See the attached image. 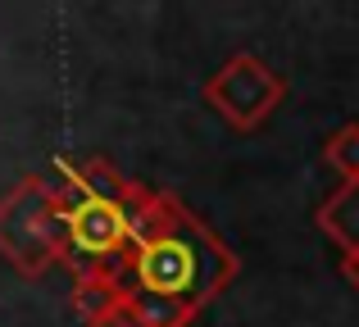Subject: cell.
Instances as JSON below:
<instances>
[{
    "mask_svg": "<svg viewBox=\"0 0 359 327\" xmlns=\"http://www.w3.org/2000/svg\"><path fill=\"white\" fill-rule=\"evenodd\" d=\"M241 259L196 209L177 195L150 191L118 264L128 309L141 327H191L237 282Z\"/></svg>",
    "mask_w": 359,
    "mask_h": 327,
    "instance_id": "6da1fadb",
    "label": "cell"
},
{
    "mask_svg": "<svg viewBox=\"0 0 359 327\" xmlns=\"http://www.w3.org/2000/svg\"><path fill=\"white\" fill-rule=\"evenodd\" d=\"M150 186H132L128 195H73L60 200L64 209V259L73 277L82 273H118V264L128 259L132 228L137 214L146 204Z\"/></svg>",
    "mask_w": 359,
    "mask_h": 327,
    "instance_id": "7a4b0ae2",
    "label": "cell"
},
{
    "mask_svg": "<svg viewBox=\"0 0 359 327\" xmlns=\"http://www.w3.org/2000/svg\"><path fill=\"white\" fill-rule=\"evenodd\" d=\"M0 259L27 282L64 259V209L46 177L27 173L0 195Z\"/></svg>",
    "mask_w": 359,
    "mask_h": 327,
    "instance_id": "3957f363",
    "label": "cell"
},
{
    "mask_svg": "<svg viewBox=\"0 0 359 327\" xmlns=\"http://www.w3.org/2000/svg\"><path fill=\"white\" fill-rule=\"evenodd\" d=\"M287 100V78L273 69L269 60L250 50H237L210 73L205 82V105L237 132H255L264 127Z\"/></svg>",
    "mask_w": 359,
    "mask_h": 327,
    "instance_id": "277c9868",
    "label": "cell"
},
{
    "mask_svg": "<svg viewBox=\"0 0 359 327\" xmlns=\"http://www.w3.org/2000/svg\"><path fill=\"white\" fill-rule=\"evenodd\" d=\"M314 223H318V232H323L327 241H337V246L346 250V255L359 250V182L337 186V191L314 209Z\"/></svg>",
    "mask_w": 359,
    "mask_h": 327,
    "instance_id": "5b68a950",
    "label": "cell"
},
{
    "mask_svg": "<svg viewBox=\"0 0 359 327\" xmlns=\"http://www.w3.org/2000/svg\"><path fill=\"white\" fill-rule=\"evenodd\" d=\"M69 305L82 323L109 314L114 305H123V277L118 273H82L73 277V291H69Z\"/></svg>",
    "mask_w": 359,
    "mask_h": 327,
    "instance_id": "8992f818",
    "label": "cell"
},
{
    "mask_svg": "<svg viewBox=\"0 0 359 327\" xmlns=\"http://www.w3.org/2000/svg\"><path fill=\"white\" fill-rule=\"evenodd\" d=\"M323 164L332 168L341 182H359V118L341 123L332 137L323 141Z\"/></svg>",
    "mask_w": 359,
    "mask_h": 327,
    "instance_id": "52a82bcc",
    "label": "cell"
},
{
    "mask_svg": "<svg viewBox=\"0 0 359 327\" xmlns=\"http://www.w3.org/2000/svg\"><path fill=\"white\" fill-rule=\"evenodd\" d=\"M82 327H141V319L128 309V295H123V305H114L109 314H100V319H91V323H82Z\"/></svg>",
    "mask_w": 359,
    "mask_h": 327,
    "instance_id": "ba28073f",
    "label": "cell"
},
{
    "mask_svg": "<svg viewBox=\"0 0 359 327\" xmlns=\"http://www.w3.org/2000/svg\"><path fill=\"white\" fill-rule=\"evenodd\" d=\"M341 277L351 291H359V250H351V255H341Z\"/></svg>",
    "mask_w": 359,
    "mask_h": 327,
    "instance_id": "9c48e42d",
    "label": "cell"
}]
</instances>
